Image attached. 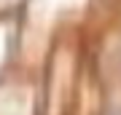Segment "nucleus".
Instances as JSON below:
<instances>
[{
    "instance_id": "nucleus-1",
    "label": "nucleus",
    "mask_w": 121,
    "mask_h": 115,
    "mask_svg": "<svg viewBox=\"0 0 121 115\" xmlns=\"http://www.w3.org/2000/svg\"><path fill=\"white\" fill-rule=\"evenodd\" d=\"M113 115H121V110H116V112H113Z\"/></svg>"
}]
</instances>
